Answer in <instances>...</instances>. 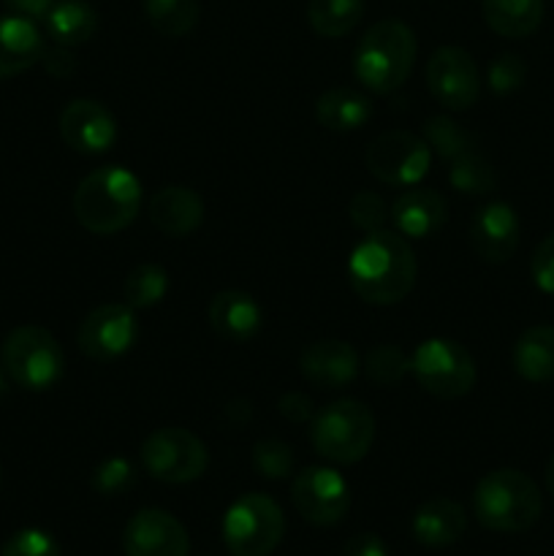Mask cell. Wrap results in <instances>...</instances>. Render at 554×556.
I'll return each mask as SVG.
<instances>
[{
  "instance_id": "7c38bea8",
  "label": "cell",
  "mask_w": 554,
  "mask_h": 556,
  "mask_svg": "<svg viewBox=\"0 0 554 556\" xmlns=\"http://www.w3.org/2000/svg\"><path fill=\"white\" fill-rule=\"evenodd\" d=\"M136 340H139V320H136V309H130L125 302L101 304L87 313L76 334L81 353L101 364L125 356L136 345Z\"/></svg>"
},
{
  "instance_id": "30bf717a",
  "label": "cell",
  "mask_w": 554,
  "mask_h": 556,
  "mask_svg": "<svg viewBox=\"0 0 554 556\" xmlns=\"http://www.w3.org/2000/svg\"><path fill=\"white\" fill-rule=\"evenodd\" d=\"M364 163L378 182L391 188H413L429 174L432 150L424 136L411 130H386L369 141Z\"/></svg>"
},
{
  "instance_id": "d6a6232c",
  "label": "cell",
  "mask_w": 554,
  "mask_h": 556,
  "mask_svg": "<svg viewBox=\"0 0 554 556\" xmlns=\"http://www.w3.org/2000/svg\"><path fill=\"white\" fill-rule=\"evenodd\" d=\"M293 448L288 443L277 438H266L259 440L253 445V467L255 472H261L269 481H280V478H288L293 472Z\"/></svg>"
},
{
  "instance_id": "d590c367",
  "label": "cell",
  "mask_w": 554,
  "mask_h": 556,
  "mask_svg": "<svg viewBox=\"0 0 554 556\" xmlns=\"http://www.w3.org/2000/svg\"><path fill=\"white\" fill-rule=\"evenodd\" d=\"M348 215H351V223L364 233L380 231L386 226V220L391 217V206H386V201L380 199L378 193H369V190H362L351 199L348 204Z\"/></svg>"
},
{
  "instance_id": "277c9868",
  "label": "cell",
  "mask_w": 554,
  "mask_h": 556,
  "mask_svg": "<svg viewBox=\"0 0 554 556\" xmlns=\"http://www.w3.org/2000/svg\"><path fill=\"white\" fill-rule=\"evenodd\" d=\"M543 497L538 483L521 470H494L473 492V514L492 532H525L541 519Z\"/></svg>"
},
{
  "instance_id": "4316f807",
  "label": "cell",
  "mask_w": 554,
  "mask_h": 556,
  "mask_svg": "<svg viewBox=\"0 0 554 556\" xmlns=\"http://www.w3.org/2000/svg\"><path fill=\"white\" fill-rule=\"evenodd\" d=\"M364 0H310L307 20L318 36H348L364 16Z\"/></svg>"
},
{
  "instance_id": "2e32d148",
  "label": "cell",
  "mask_w": 554,
  "mask_h": 556,
  "mask_svg": "<svg viewBox=\"0 0 554 556\" xmlns=\"http://www.w3.org/2000/svg\"><path fill=\"white\" fill-rule=\"evenodd\" d=\"M519 215L505 201H492L476 210L470 220V244L487 264H505L519 248Z\"/></svg>"
},
{
  "instance_id": "4dcf8cb0",
  "label": "cell",
  "mask_w": 554,
  "mask_h": 556,
  "mask_svg": "<svg viewBox=\"0 0 554 556\" xmlns=\"http://www.w3.org/2000/svg\"><path fill=\"white\" fill-rule=\"evenodd\" d=\"M413 369L411 356L400 345H375L364 356V375L380 389H394L405 380V375Z\"/></svg>"
},
{
  "instance_id": "f35d334b",
  "label": "cell",
  "mask_w": 554,
  "mask_h": 556,
  "mask_svg": "<svg viewBox=\"0 0 554 556\" xmlns=\"http://www.w3.org/2000/svg\"><path fill=\"white\" fill-rule=\"evenodd\" d=\"M277 410L286 418L288 424H310L315 416V405L307 394L302 391H288V394L280 396L277 402Z\"/></svg>"
},
{
  "instance_id": "836d02e7",
  "label": "cell",
  "mask_w": 554,
  "mask_h": 556,
  "mask_svg": "<svg viewBox=\"0 0 554 556\" xmlns=\"http://www.w3.org/2000/svg\"><path fill=\"white\" fill-rule=\"evenodd\" d=\"M136 483V467L123 456H112L103 459L101 465L92 470V489L101 497H119V494L130 492Z\"/></svg>"
},
{
  "instance_id": "8d00e7d4",
  "label": "cell",
  "mask_w": 554,
  "mask_h": 556,
  "mask_svg": "<svg viewBox=\"0 0 554 556\" xmlns=\"http://www.w3.org/2000/svg\"><path fill=\"white\" fill-rule=\"evenodd\" d=\"M0 556H60V546L49 532L27 527L5 541Z\"/></svg>"
},
{
  "instance_id": "d4e9b609",
  "label": "cell",
  "mask_w": 554,
  "mask_h": 556,
  "mask_svg": "<svg viewBox=\"0 0 554 556\" xmlns=\"http://www.w3.org/2000/svg\"><path fill=\"white\" fill-rule=\"evenodd\" d=\"M47 33L60 47H81L98 30V14L85 0H58L47 14Z\"/></svg>"
},
{
  "instance_id": "44dd1931",
  "label": "cell",
  "mask_w": 554,
  "mask_h": 556,
  "mask_svg": "<svg viewBox=\"0 0 554 556\" xmlns=\"http://www.w3.org/2000/svg\"><path fill=\"white\" fill-rule=\"evenodd\" d=\"M413 538L424 548H445L454 546L467 530V514L456 500L432 497L413 514L411 521Z\"/></svg>"
},
{
  "instance_id": "8fae6325",
  "label": "cell",
  "mask_w": 554,
  "mask_h": 556,
  "mask_svg": "<svg viewBox=\"0 0 554 556\" xmlns=\"http://www.w3.org/2000/svg\"><path fill=\"white\" fill-rule=\"evenodd\" d=\"M293 508L315 527L340 525L351 508V489L335 467H304L291 483Z\"/></svg>"
},
{
  "instance_id": "f546056e",
  "label": "cell",
  "mask_w": 554,
  "mask_h": 556,
  "mask_svg": "<svg viewBox=\"0 0 554 556\" xmlns=\"http://www.w3.org/2000/svg\"><path fill=\"white\" fill-rule=\"evenodd\" d=\"M449 182L454 185L459 193L465 195H487L498 188V174L494 166L473 147V150L462 152L459 157L449 161Z\"/></svg>"
},
{
  "instance_id": "ee69618b",
  "label": "cell",
  "mask_w": 554,
  "mask_h": 556,
  "mask_svg": "<svg viewBox=\"0 0 554 556\" xmlns=\"http://www.w3.org/2000/svg\"><path fill=\"white\" fill-rule=\"evenodd\" d=\"M546 489H549V494H552V500H554V454H552V459H549V465H546Z\"/></svg>"
},
{
  "instance_id": "ffe728a7",
  "label": "cell",
  "mask_w": 554,
  "mask_h": 556,
  "mask_svg": "<svg viewBox=\"0 0 554 556\" xmlns=\"http://www.w3.org/2000/svg\"><path fill=\"white\" fill-rule=\"evenodd\" d=\"M449 206L429 188H411L391 204V220L405 239L435 237L445 226Z\"/></svg>"
},
{
  "instance_id": "e575fe53",
  "label": "cell",
  "mask_w": 554,
  "mask_h": 556,
  "mask_svg": "<svg viewBox=\"0 0 554 556\" xmlns=\"http://www.w3.org/2000/svg\"><path fill=\"white\" fill-rule=\"evenodd\" d=\"M525 60L514 52H503L498 58H492V63L487 65V85L489 90L498 92V96H508V92L519 90L525 85Z\"/></svg>"
},
{
  "instance_id": "7402d4cb",
  "label": "cell",
  "mask_w": 554,
  "mask_h": 556,
  "mask_svg": "<svg viewBox=\"0 0 554 556\" xmlns=\"http://www.w3.org/2000/svg\"><path fill=\"white\" fill-rule=\"evenodd\" d=\"M43 38L33 20L20 14L0 16V79L22 74L41 60Z\"/></svg>"
},
{
  "instance_id": "4fadbf2b",
  "label": "cell",
  "mask_w": 554,
  "mask_h": 556,
  "mask_svg": "<svg viewBox=\"0 0 554 556\" xmlns=\"http://www.w3.org/2000/svg\"><path fill=\"white\" fill-rule=\"evenodd\" d=\"M427 87L435 101L451 112H465L478 101L481 76L470 52L462 47H438L427 63Z\"/></svg>"
},
{
  "instance_id": "cb8c5ba5",
  "label": "cell",
  "mask_w": 554,
  "mask_h": 556,
  "mask_svg": "<svg viewBox=\"0 0 554 556\" xmlns=\"http://www.w3.org/2000/svg\"><path fill=\"white\" fill-rule=\"evenodd\" d=\"M514 369L527 383L554 380V326H530L514 345Z\"/></svg>"
},
{
  "instance_id": "ab89813d",
  "label": "cell",
  "mask_w": 554,
  "mask_h": 556,
  "mask_svg": "<svg viewBox=\"0 0 554 556\" xmlns=\"http://www.w3.org/2000/svg\"><path fill=\"white\" fill-rule=\"evenodd\" d=\"M41 65L49 71V74L58 76V79H68V76H74V71H76V58L71 54L68 47H60V43H54L52 49L43 47Z\"/></svg>"
},
{
  "instance_id": "8992f818",
  "label": "cell",
  "mask_w": 554,
  "mask_h": 556,
  "mask_svg": "<svg viewBox=\"0 0 554 556\" xmlns=\"http://www.w3.org/2000/svg\"><path fill=\"white\" fill-rule=\"evenodd\" d=\"M9 378L25 391H49L65 372V356L52 331L43 326H20L3 342Z\"/></svg>"
},
{
  "instance_id": "ba28073f",
  "label": "cell",
  "mask_w": 554,
  "mask_h": 556,
  "mask_svg": "<svg viewBox=\"0 0 554 556\" xmlns=\"http://www.w3.org/2000/svg\"><path fill=\"white\" fill-rule=\"evenodd\" d=\"M418 386L438 400H459L476 386V362L465 345L445 337L424 340L411 356Z\"/></svg>"
},
{
  "instance_id": "f6af8a7d",
  "label": "cell",
  "mask_w": 554,
  "mask_h": 556,
  "mask_svg": "<svg viewBox=\"0 0 554 556\" xmlns=\"http://www.w3.org/2000/svg\"><path fill=\"white\" fill-rule=\"evenodd\" d=\"M0 481H3V470H0Z\"/></svg>"
},
{
  "instance_id": "83f0119b",
  "label": "cell",
  "mask_w": 554,
  "mask_h": 556,
  "mask_svg": "<svg viewBox=\"0 0 554 556\" xmlns=\"http://www.w3.org/2000/svg\"><path fill=\"white\" fill-rule=\"evenodd\" d=\"M147 22L166 38H182L199 25V0H144Z\"/></svg>"
},
{
  "instance_id": "d6986e66",
  "label": "cell",
  "mask_w": 554,
  "mask_h": 556,
  "mask_svg": "<svg viewBox=\"0 0 554 556\" xmlns=\"http://www.w3.org/2000/svg\"><path fill=\"white\" fill-rule=\"evenodd\" d=\"M206 318H210L212 331L226 342H250L261 331V315L259 302L244 291H221L212 296L210 307H206Z\"/></svg>"
},
{
  "instance_id": "74e56055",
  "label": "cell",
  "mask_w": 554,
  "mask_h": 556,
  "mask_svg": "<svg viewBox=\"0 0 554 556\" xmlns=\"http://www.w3.org/2000/svg\"><path fill=\"white\" fill-rule=\"evenodd\" d=\"M530 275L538 291L554 296V233H549L532 253Z\"/></svg>"
},
{
  "instance_id": "b9f144b4",
  "label": "cell",
  "mask_w": 554,
  "mask_h": 556,
  "mask_svg": "<svg viewBox=\"0 0 554 556\" xmlns=\"http://www.w3.org/2000/svg\"><path fill=\"white\" fill-rule=\"evenodd\" d=\"M54 3H58V0H5V5H9L14 14L27 16V20H47V14L54 9Z\"/></svg>"
},
{
  "instance_id": "484cf974",
  "label": "cell",
  "mask_w": 554,
  "mask_h": 556,
  "mask_svg": "<svg viewBox=\"0 0 554 556\" xmlns=\"http://www.w3.org/2000/svg\"><path fill=\"white\" fill-rule=\"evenodd\" d=\"M483 20L498 36L527 38L541 27L543 0H483Z\"/></svg>"
},
{
  "instance_id": "ac0fdd59",
  "label": "cell",
  "mask_w": 554,
  "mask_h": 556,
  "mask_svg": "<svg viewBox=\"0 0 554 556\" xmlns=\"http://www.w3.org/2000/svg\"><path fill=\"white\" fill-rule=\"evenodd\" d=\"M147 215L152 226L166 237H190L204 223V201L185 185H166L147 201Z\"/></svg>"
},
{
  "instance_id": "f1b7e54d",
  "label": "cell",
  "mask_w": 554,
  "mask_h": 556,
  "mask_svg": "<svg viewBox=\"0 0 554 556\" xmlns=\"http://www.w3.org/2000/svg\"><path fill=\"white\" fill-rule=\"evenodd\" d=\"M168 293V271L158 264H139L123 282V299L130 309H150Z\"/></svg>"
},
{
  "instance_id": "7bdbcfd3",
  "label": "cell",
  "mask_w": 554,
  "mask_h": 556,
  "mask_svg": "<svg viewBox=\"0 0 554 556\" xmlns=\"http://www.w3.org/2000/svg\"><path fill=\"white\" fill-rule=\"evenodd\" d=\"M226 416L231 418L234 424H248L250 416H253V410H250L248 400H234L226 405Z\"/></svg>"
},
{
  "instance_id": "e0dca14e",
  "label": "cell",
  "mask_w": 554,
  "mask_h": 556,
  "mask_svg": "<svg viewBox=\"0 0 554 556\" xmlns=\"http://www.w3.org/2000/svg\"><path fill=\"white\" fill-rule=\"evenodd\" d=\"M358 353L356 348L342 340H318L310 342L299 356V372L304 380L324 391L348 389L358 378Z\"/></svg>"
},
{
  "instance_id": "603a6c76",
  "label": "cell",
  "mask_w": 554,
  "mask_h": 556,
  "mask_svg": "<svg viewBox=\"0 0 554 556\" xmlns=\"http://www.w3.org/2000/svg\"><path fill=\"white\" fill-rule=\"evenodd\" d=\"M369 117H373V101L351 87H331V90L320 92L315 101V119L326 130L351 134V130L362 128Z\"/></svg>"
},
{
  "instance_id": "3957f363",
  "label": "cell",
  "mask_w": 554,
  "mask_h": 556,
  "mask_svg": "<svg viewBox=\"0 0 554 556\" xmlns=\"http://www.w3.org/2000/svg\"><path fill=\"white\" fill-rule=\"evenodd\" d=\"M416 33L402 20H380L362 36L353 52V74L367 90L386 96L400 90L416 63Z\"/></svg>"
},
{
  "instance_id": "7a4b0ae2",
  "label": "cell",
  "mask_w": 554,
  "mask_h": 556,
  "mask_svg": "<svg viewBox=\"0 0 554 556\" xmlns=\"http://www.w3.org/2000/svg\"><path fill=\"white\" fill-rule=\"evenodd\" d=\"M141 182L123 166H103L87 174L74 193V215L81 228L112 237L128 228L141 212Z\"/></svg>"
},
{
  "instance_id": "5bb4252c",
  "label": "cell",
  "mask_w": 554,
  "mask_h": 556,
  "mask_svg": "<svg viewBox=\"0 0 554 556\" xmlns=\"http://www.w3.org/2000/svg\"><path fill=\"white\" fill-rule=\"evenodd\" d=\"M60 136L81 155H103L117 141V119L92 98H74L60 112Z\"/></svg>"
},
{
  "instance_id": "5b68a950",
  "label": "cell",
  "mask_w": 554,
  "mask_h": 556,
  "mask_svg": "<svg viewBox=\"0 0 554 556\" xmlns=\"http://www.w3.org/2000/svg\"><path fill=\"white\" fill-rule=\"evenodd\" d=\"M315 454L335 465H356L369 454L375 440V418L356 400H337L320 407L310 421Z\"/></svg>"
},
{
  "instance_id": "52a82bcc",
  "label": "cell",
  "mask_w": 554,
  "mask_h": 556,
  "mask_svg": "<svg viewBox=\"0 0 554 556\" xmlns=\"http://www.w3.org/2000/svg\"><path fill=\"white\" fill-rule=\"evenodd\" d=\"M286 516L269 494H242L223 516V543L231 556H269L280 546Z\"/></svg>"
},
{
  "instance_id": "9c48e42d",
  "label": "cell",
  "mask_w": 554,
  "mask_h": 556,
  "mask_svg": "<svg viewBox=\"0 0 554 556\" xmlns=\"http://www.w3.org/2000/svg\"><path fill=\"white\" fill-rule=\"evenodd\" d=\"M141 465L155 481L179 486V483L199 481L204 476L210 454H206V445L188 429L163 427L141 443Z\"/></svg>"
},
{
  "instance_id": "6da1fadb",
  "label": "cell",
  "mask_w": 554,
  "mask_h": 556,
  "mask_svg": "<svg viewBox=\"0 0 554 556\" xmlns=\"http://www.w3.org/2000/svg\"><path fill=\"white\" fill-rule=\"evenodd\" d=\"M416 255L400 231L367 233L348 258V280L358 299L375 307L402 302L416 286Z\"/></svg>"
},
{
  "instance_id": "1f68e13d",
  "label": "cell",
  "mask_w": 554,
  "mask_h": 556,
  "mask_svg": "<svg viewBox=\"0 0 554 556\" xmlns=\"http://www.w3.org/2000/svg\"><path fill=\"white\" fill-rule=\"evenodd\" d=\"M424 141L443 161H454L462 152L473 150V136L459 123L445 117V114H435V117H429L424 123Z\"/></svg>"
},
{
  "instance_id": "60d3db41",
  "label": "cell",
  "mask_w": 554,
  "mask_h": 556,
  "mask_svg": "<svg viewBox=\"0 0 554 556\" xmlns=\"http://www.w3.org/2000/svg\"><path fill=\"white\" fill-rule=\"evenodd\" d=\"M342 556H389V552H386V543L375 532H362V535H353L345 543Z\"/></svg>"
},
{
  "instance_id": "9a60e30c",
  "label": "cell",
  "mask_w": 554,
  "mask_h": 556,
  "mask_svg": "<svg viewBox=\"0 0 554 556\" xmlns=\"http://www.w3.org/2000/svg\"><path fill=\"white\" fill-rule=\"evenodd\" d=\"M125 556H188L190 538L168 510L144 508L125 525Z\"/></svg>"
}]
</instances>
